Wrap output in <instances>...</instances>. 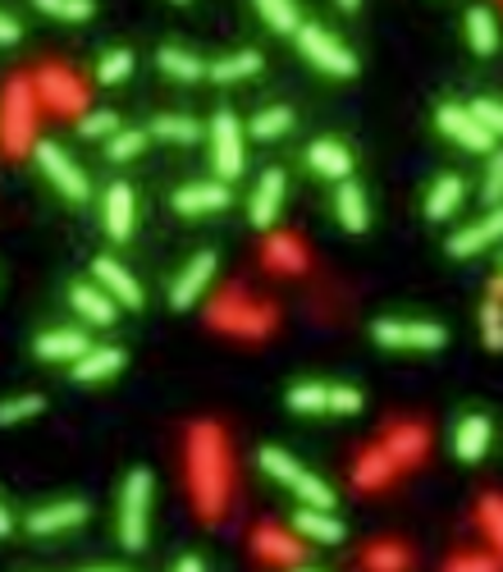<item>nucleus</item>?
Wrapping results in <instances>:
<instances>
[{
  "label": "nucleus",
  "instance_id": "7c9ffc66",
  "mask_svg": "<svg viewBox=\"0 0 503 572\" xmlns=\"http://www.w3.org/2000/svg\"><path fill=\"white\" fill-rule=\"evenodd\" d=\"M133 73V51H110L97 64V83H124Z\"/></svg>",
  "mask_w": 503,
  "mask_h": 572
},
{
  "label": "nucleus",
  "instance_id": "4c0bfd02",
  "mask_svg": "<svg viewBox=\"0 0 503 572\" xmlns=\"http://www.w3.org/2000/svg\"><path fill=\"white\" fill-rule=\"evenodd\" d=\"M472 114H476V120L490 129V133H503V101H472Z\"/></svg>",
  "mask_w": 503,
  "mask_h": 572
},
{
  "label": "nucleus",
  "instance_id": "e433bc0d",
  "mask_svg": "<svg viewBox=\"0 0 503 572\" xmlns=\"http://www.w3.org/2000/svg\"><path fill=\"white\" fill-rule=\"evenodd\" d=\"M362 408V394L353 385H330V412H343V417H353Z\"/></svg>",
  "mask_w": 503,
  "mask_h": 572
},
{
  "label": "nucleus",
  "instance_id": "bb28decb",
  "mask_svg": "<svg viewBox=\"0 0 503 572\" xmlns=\"http://www.w3.org/2000/svg\"><path fill=\"white\" fill-rule=\"evenodd\" d=\"M289 129H293V110H289V106H265L261 114H252V124H248V133L261 138V142H275V138H284Z\"/></svg>",
  "mask_w": 503,
  "mask_h": 572
},
{
  "label": "nucleus",
  "instance_id": "aec40b11",
  "mask_svg": "<svg viewBox=\"0 0 503 572\" xmlns=\"http://www.w3.org/2000/svg\"><path fill=\"white\" fill-rule=\"evenodd\" d=\"M293 531H298V536H306V541H321V545H339L343 541V522L334 513H325V509H298Z\"/></svg>",
  "mask_w": 503,
  "mask_h": 572
},
{
  "label": "nucleus",
  "instance_id": "6e6552de",
  "mask_svg": "<svg viewBox=\"0 0 503 572\" xmlns=\"http://www.w3.org/2000/svg\"><path fill=\"white\" fill-rule=\"evenodd\" d=\"M435 120H440V129H444L453 142H462L467 151H490V147H494V133L476 120L472 106H440Z\"/></svg>",
  "mask_w": 503,
  "mask_h": 572
},
{
  "label": "nucleus",
  "instance_id": "f3484780",
  "mask_svg": "<svg viewBox=\"0 0 503 572\" xmlns=\"http://www.w3.org/2000/svg\"><path fill=\"white\" fill-rule=\"evenodd\" d=\"M494 239H503V207L490 211L481 224H472V229H462V234H453V239H449V257H476V252L490 248Z\"/></svg>",
  "mask_w": 503,
  "mask_h": 572
},
{
  "label": "nucleus",
  "instance_id": "c9c22d12",
  "mask_svg": "<svg viewBox=\"0 0 503 572\" xmlns=\"http://www.w3.org/2000/svg\"><path fill=\"white\" fill-rule=\"evenodd\" d=\"M481 330H485V349H503V312H499V302H485V308H481Z\"/></svg>",
  "mask_w": 503,
  "mask_h": 572
},
{
  "label": "nucleus",
  "instance_id": "f704fd0d",
  "mask_svg": "<svg viewBox=\"0 0 503 572\" xmlns=\"http://www.w3.org/2000/svg\"><path fill=\"white\" fill-rule=\"evenodd\" d=\"M37 10L51 14V19H69V23H79V19H88V14H92L88 0H42Z\"/></svg>",
  "mask_w": 503,
  "mask_h": 572
},
{
  "label": "nucleus",
  "instance_id": "5701e85b",
  "mask_svg": "<svg viewBox=\"0 0 503 572\" xmlns=\"http://www.w3.org/2000/svg\"><path fill=\"white\" fill-rule=\"evenodd\" d=\"M252 73H261V56L256 51L220 56V60L207 64V79H215V83H239V79H252Z\"/></svg>",
  "mask_w": 503,
  "mask_h": 572
},
{
  "label": "nucleus",
  "instance_id": "9d476101",
  "mask_svg": "<svg viewBox=\"0 0 503 572\" xmlns=\"http://www.w3.org/2000/svg\"><path fill=\"white\" fill-rule=\"evenodd\" d=\"M224 207H229V183H220V179L183 183L174 193V211L179 215H207V211H224Z\"/></svg>",
  "mask_w": 503,
  "mask_h": 572
},
{
  "label": "nucleus",
  "instance_id": "b1692460",
  "mask_svg": "<svg viewBox=\"0 0 503 572\" xmlns=\"http://www.w3.org/2000/svg\"><path fill=\"white\" fill-rule=\"evenodd\" d=\"M147 133H151V138H161V142L188 147V142H198V138H202V124H198V120H188V114H157Z\"/></svg>",
  "mask_w": 503,
  "mask_h": 572
},
{
  "label": "nucleus",
  "instance_id": "79ce46f5",
  "mask_svg": "<svg viewBox=\"0 0 503 572\" xmlns=\"http://www.w3.org/2000/svg\"><path fill=\"white\" fill-rule=\"evenodd\" d=\"M499 298H503V280H494V302H499Z\"/></svg>",
  "mask_w": 503,
  "mask_h": 572
},
{
  "label": "nucleus",
  "instance_id": "a211bd4d",
  "mask_svg": "<svg viewBox=\"0 0 503 572\" xmlns=\"http://www.w3.org/2000/svg\"><path fill=\"white\" fill-rule=\"evenodd\" d=\"M334 211H339V224L348 229V234H366V224H371V211H366V193L348 179L339 183V193H334Z\"/></svg>",
  "mask_w": 503,
  "mask_h": 572
},
{
  "label": "nucleus",
  "instance_id": "0eeeda50",
  "mask_svg": "<svg viewBox=\"0 0 503 572\" xmlns=\"http://www.w3.org/2000/svg\"><path fill=\"white\" fill-rule=\"evenodd\" d=\"M211 280H215V252H198L192 257L183 271L174 275V284H170V302L179 312H188L192 302H198L207 289H211Z\"/></svg>",
  "mask_w": 503,
  "mask_h": 572
},
{
  "label": "nucleus",
  "instance_id": "ddd939ff",
  "mask_svg": "<svg viewBox=\"0 0 503 572\" xmlns=\"http://www.w3.org/2000/svg\"><path fill=\"white\" fill-rule=\"evenodd\" d=\"M280 207H284V174H280V170H265V174L256 179V193H252L248 215H252L256 229H270V224L280 220Z\"/></svg>",
  "mask_w": 503,
  "mask_h": 572
},
{
  "label": "nucleus",
  "instance_id": "7ed1b4c3",
  "mask_svg": "<svg viewBox=\"0 0 503 572\" xmlns=\"http://www.w3.org/2000/svg\"><path fill=\"white\" fill-rule=\"evenodd\" d=\"M298 47H302V56L312 60L316 69L334 73V79H353V73H358V56L348 51L334 32H325L321 23H302V32H298Z\"/></svg>",
  "mask_w": 503,
  "mask_h": 572
},
{
  "label": "nucleus",
  "instance_id": "6ab92c4d",
  "mask_svg": "<svg viewBox=\"0 0 503 572\" xmlns=\"http://www.w3.org/2000/svg\"><path fill=\"white\" fill-rule=\"evenodd\" d=\"M69 302H73V312H79L83 321H92V325H110L114 308H120V302H114L105 289H97V284H73Z\"/></svg>",
  "mask_w": 503,
  "mask_h": 572
},
{
  "label": "nucleus",
  "instance_id": "9b49d317",
  "mask_svg": "<svg viewBox=\"0 0 503 572\" xmlns=\"http://www.w3.org/2000/svg\"><path fill=\"white\" fill-rule=\"evenodd\" d=\"M37 358L42 362H79V358H88L92 353V339L83 334V330H47V334H37Z\"/></svg>",
  "mask_w": 503,
  "mask_h": 572
},
{
  "label": "nucleus",
  "instance_id": "58836bf2",
  "mask_svg": "<svg viewBox=\"0 0 503 572\" xmlns=\"http://www.w3.org/2000/svg\"><path fill=\"white\" fill-rule=\"evenodd\" d=\"M10 42H19V19H10L0 10V47H10Z\"/></svg>",
  "mask_w": 503,
  "mask_h": 572
},
{
  "label": "nucleus",
  "instance_id": "423d86ee",
  "mask_svg": "<svg viewBox=\"0 0 503 572\" xmlns=\"http://www.w3.org/2000/svg\"><path fill=\"white\" fill-rule=\"evenodd\" d=\"M371 334L380 349H416V353H435L449 339L444 325H435V321H375Z\"/></svg>",
  "mask_w": 503,
  "mask_h": 572
},
{
  "label": "nucleus",
  "instance_id": "2f4dec72",
  "mask_svg": "<svg viewBox=\"0 0 503 572\" xmlns=\"http://www.w3.org/2000/svg\"><path fill=\"white\" fill-rule=\"evenodd\" d=\"M42 412V399L37 394H19V399H6L0 403V427H14V422H28V417Z\"/></svg>",
  "mask_w": 503,
  "mask_h": 572
},
{
  "label": "nucleus",
  "instance_id": "412c9836",
  "mask_svg": "<svg viewBox=\"0 0 503 572\" xmlns=\"http://www.w3.org/2000/svg\"><path fill=\"white\" fill-rule=\"evenodd\" d=\"M114 371H124V349H92L88 358L73 362V380H79V385H101Z\"/></svg>",
  "mask_w": 503,
  "mask_h": 572
},
{
  "label": "nucleus",
  "instance_id": "dca6fc26",
  "mask_svg": "<svg viewBox=\"0 0 503 572\" xmlns=\"http://www.w3.org/2000/svg\"><path fill=\"white\" fill-rule=\"evenodd\" d=\"M105 229H110V239H120V243L133 239V188L129 183L105 188Z\"/></svg>",
  "mask_w": 503,
  "mask_h": 572
},
{
  "label": "nucleus",
  "instance_id": "f257e3e1",
  "mask_svg": "<svg viewBox=\"0 0 503 572\" xmlns=\"http://www.w3.org/2000/svg\"><path fill=\"white\" fill-rule=\"evenodd\" d=\"M261 472H265V476H275L280 485H289L306 509H325V513L334 509V490H330L321 476L306 472V468L298 463V458H289L284 449H275V444L261 449Z\"/></svg>",
  "mask_w": 503,
  "mask_h": 572
},
{
  "label": "nucleus",
  "instance_id": "1a4fd4ad",
  "mask_svg": "<svg viewBox=\"0 0 503 572\" xmlns=\"http://www.w3.org/2000/svg\"><path fill=\"white\" fill-rule=\"evenodd\" d=\"M88 522V504L83 500H56L47 509L28 513V531L32 536H60V531H73Z\"/></svg>",
  "mask_w": 503,
  "mask_h": 572
},
{
  "label": "nucleus",
  "instance_id": "f03ea898",
  "mask_svg": "<svg viewBox=\"0 0 503 572\" xmlns=\"http://www.w3.org/2000/svg\"><path fill=\"white\" fill-rule=\"evenodd\" d=\"M147 522H151V472L138 468L124 481V500H120V541L124 550L147 545Z\"/></svg>",
  "mask_w": 503,
  "mask_h": 572
},
{
  "label": "nucleus",
  "instance_id": "20e7f679",
  "mask_svg": "<svg viewBox=\"0 0 503 572\" xmlns=\"http://www.w3.org/2000/svg\"><path fill=\"white\" fill-rule=\"evenodd\" d=\"M32 157H37V165H42V174L60 188V198H64V202H88V198H92L88 174L73 165V157H69L60 142H37V147H32Z\"/></svg>",
  "mask_w": 503,
  "mask_h": 572
},
{
  "label": "nucleus",
  "instance_id": "393cba45",
  "mask_svg": "<svg viewBox=\"0 0 503 572\" xmlns=\"http://www.w3.org/2000/svg\"><path fill=\"white\" fill-rule=\"evenodd\" d=\"M467 42L476 56H494L499 51V19L490 10H467Z\"/></svg>",
  "mask_w": 503,
  "mask_h": 572
},
{
  "label": "nucleus",
  "instance_id": "37998d69",
  "mask_svg": "<svg viewBox=\"0 0 503 572\" xmlns=\"http://www.w3.org/2000/svg\"><path fill=\"white\" fill-rule=\"evenodd\" d=\"M83 572H120V568H83Z\"/></svg>",
  "mask_w": 503,
  "mask_h": 572
},
{
  "label": "nucleus",
  "instance_id": "ea45409f",
  "mask_svg": "<svg viewBox=\"0 0 503 572\" xmlns=\"http://www.w3.org/2000/svg\"><path fill=\"white\" fill-rule=\"evenodd\" d=\"M170 572H207V563H202L198 554H183V559H179V563L170 568Z\"/></svg>",
  "mask_w": 503,
  "mask_h": 572
},
{
  "label": "nucleus",
  "instance_id": "4468645a",
  "mask_svg": "<svg viewBox=\"0 0 503 572\" xmlns=\"http://www.w3.org/2000/svg\"><path fill=\"white\" fill-rule=\"evenodd\" d=\"M306 165H312L321 179H334V183H348V174H353V157H348V147L334 142V138H316L312 147H306Z\"/></svg>",
  "mask_w": 503,
  "mask_h": 572
},
{
  "label": "nucleus",
  "instance_id": "39448f33",
  "mask_svg": "<svg viewBox=\"0 0 503 572\" xmlns=\"http://www.w3.org/2000/svg\"><path fill=\"white\" fill-rule=\"evenodd\" d=\"M211 157H215V179L229 183L243 174V124L234 110L211 114Z\"/></svg>",
  "mask_w": 503,
  "mask_h": 572
},
{
  "label": "nucleus",
  "instance_id": "c85d7f7f",
  "mask_svg": "<svg viewBox=\"0 0 503 572\" xmlns=\"http://www.w3.org/2000/svg\"><path fill=\"white\" fill-rule=\"evenodd\" d=\"M261 19L270 23V28H275V32H302V19H298V6H289V0H261Z\"/></svg>",
  "mask_w": 503,
  "mask_h": 572
},
{
  "label": "nucleus",
  "instance_id": "c03bdc74",
  "mask_svg": "<svg viewBox=\"0 0 503 572\" xmlns=\"http://www.w3.org/2000/svg\"><path fill=\"white\" fill-rule=\"evenodd\" d=\"M293 572H316V568H293Z\"/></svg>",
  "mask_w": 503,
  "mask_h": 572
},
{
  "label": "nucleus",
  "instance_id": "a19ab883",
  "mask_svg": "<svg viewBox=\"0 0 503 572\" xmlns=\"http://www.w3.org/2000/svg\"><path fill=\"white\" fill-rule=\"evenodd\" d=\"M10 531H14V518H10L6 504H0V536H10Z\"/></svg>",
  "mask_w": 503,
  "mask_h": 572
},
{
  "label": "nucleus",
  "instance_id": "72a5a7b5",
  "mask_svg": "<svg viewBox=\"0 0 503 572\" xmlns=\"http://www.w3.org/2000/svg\"><path fill=\"white\" fill-rule=\"evenodd\" d=\"M481 202H490L494 211L503 207V151H499V157H490V165H485V183H481Z\"/></svg>",
  "mask_w": 503,
  "mask_h": 572
},
{
  "label": "nucleus",
  "instance_id": "4be33fe9",
  "mask_svg": "<svg viewBox=\"0 0 503 572\" xmlns=\"http://www.w3.org/2000/svg\"><path fill=\"white\" fill-rule=\"evenodd\" d=\"M462 193H467V183H462L457 174H440L435 188L425 193V215H431V220H449L462 207Z\"/></svg>",
  "mask_w": 503,
  "mask_h": 572
},
{
  "label": "nucleus",
  "instance_id": "cd10ccee",
  "mask_svg": "<svg viewBox=\"0 0 503 572\" xmlns=\"http://www.w3.org/2000/svg\"><path fill=\"white\" fill-rule=\"evenodd\" d=\"M147 129H120L110 142H105V157L114 161V165H124V161H133V157H142V147H147Z\"/></svg>",
  "mask_w": 503,
  "mask_h": 572
},
{
  "label": "nucleus",
  "instance_id": "a878e982",
  "mask_svg": "<svg viewBox=\"0 0 503 572\" xmlns=\"http://www.w3.org/2000/svg\"><path fill=\"white\" fill-rule=\"evenodd\" d=\"M157 64H161V73H170V79H179V83H198V79H207V60L188 56V51H179V47H165V51L157 56Z\"/></svg>",
  "mask_w": 503,
  "mask_h": 572
},
{
  "label": "nucleus",
  "instance_id": "473e14b6",
  "mask_svg": "<svg viewBox=\"0 0 503 572\" xmlns=\"http://www.w3.org/2000/svg\"><path fill=\"white\" fill-rule=\"evenodd\" d=\"M79 133H83V138H92V142H97V138H105V142H110L114 133H120V120H114V110H92V114H83Z\"/></svg>",
  "mask_w": 503,
  "mask_h": 572
},
{
  "label": "nucleus",
  "instance_id": "c756f323",
  "mask_svg": "<svg viewBox=\"0 0 503 572\" xmlns=\"http://www.w3.org/2000/svg\"><path fill=\"white\" fill-rule=\"evenodd\" d=\"M289 408L293 412H330V385H293L289 390Z\"/></svg>",
  "mask_w": 503,
  "mask_h": 572
},
{
  "label": "nucleus",
  "instance_id": "2eb2a0df",
  "mask_svg": "<svg viewBox=\"0 0 503 572\" xmlns=\"http://www.w3.org/2000/svg\"><path fill=\"white\" fill-rule=\"evenodd\" d=\"M490 440H494V427H490V417H462L457 422V431H453V453L462 458V463H481L485 458V449H490Z\"/></svg>",
  "mask_w": 503,
  "mask_h": 572
},
{
  "label": "nucleus",
  "instance_id": "f8f14e48",
  "mask_svg": "<svg viewBox=\"0 0 503 572\" xmlns=\"http://www.w3.org/2000/svg\"><path fill=\"white\" fill-rule=\"evenodd\" d=\"M92 275H97V289H105L114 302H124V308H142V284L114 257H97L92 261Z\"/></svg>",
  "mask_w": 503,
  "mask_h": 572
}]
</instances>
